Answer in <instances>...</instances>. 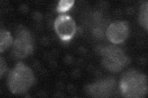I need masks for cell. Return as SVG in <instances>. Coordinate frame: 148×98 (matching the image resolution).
I'll return each instance as SVG.
<instances>
[{
	"label": "cell",
	"mask_w": 148,
	"mask_h": 98,
	"mask_svg": "<svg viewBox=\"0 0 148 98\" xmlns=\"http://www.w3.org/2000/svg\"><path fill=\"white\" fill-rule=\"evenodd\" d=\"M120 88L125 97H144L147 92V77L136 71L128 72L122 78Z\"/></svg>",
	"instance_id": "6da1fadb"
},
{
	"label": "cell",
	"mask_w": 148,
	"mask_h": 98,
	"mask_svg": "<svg viewBox=\"0 0 148 98\" xmlns=\"http://www.w3.org/2000/svg\"><path fill=\"white\" fill-rule=\"evenodd\" d=\"M34 82L31 69L22 63H18L9 73L8 86L14 94H23L29 89Z\"/></svg>",
	"instance_id": "7a4b0ae2"
},
{
	"label": "cell",
	"mask_w": 148,
	"mask_h": 98,
	"mask_svg": "<svg viewBox=\"0 0 148 98\" xmlns=\"http://www.w3.org/2000/svg\"><path fill=\"white\" fill-rule=\"evenodd\" d=\"M54 29L59 38L63 41H68L75 34L76 25L71 16L61 14L55 20Z\"/></svg>",
	"instance_id": "3957f363"
},
{
	"label": "cell",
	"mask_w": 148,
	"mask_h": 98,
	"mask_svg": "<svg viewBox=\"0 0 148 98\" xmlns=\"http://www.w3.org/2000/svg\"><path fill=\"white\" fill-rule=\"evenodd\" d=\"M105 66L113 71H119L126 64L127 58L122 50L115 47H108L103 50Z\"/></svg>",
	"instance_id": "277c9868"
},
{
	"label": "cell",
	"mask_w": 148,
	"mask_h": 98,
	"mask_svg": "<svg viewBox=\"0 0 148 98\" xmlns=\"http://www.w3.org/2000/svg\"><path fill=\"white\" fill-rule=\"evenodd\" d=\"M30 34L25 30H21L14 42L13 51L18 57H25L32 52V40Z\"/></svg>",
	"instance_id": "5b68a950"
},
{
	"label": "cell",
	"mask_w": 148,
	"mask_h": 98,
	"mask_svg": "<svg viewBox=\"0 0 148 98\" xmlns=\"http://www.w3.org/2000/svg\"><path fill=\"white\" fill-rule=\"evenodd\" d=\"M128 35V26L124 22L111 23L107 30L108 39L114 44L121 43Z\"/></svg>",
	"instance_id": "8992f818"
},
{
	"label": "cell",
	"mask_w": 148,
	"mask_h": 98,
	"mask_svg": "<svg viewBox=\"0 0 148 98\" xmlns=\"http://www.w3.org/2000/svg\"><path fill=\"white\" fill-rule=\"evenodd\" d=\"M108 83H109L103 82L92 85V87L90 89L92 94L93 95H97L98 96L101 95L104 96L105 94H107V93L109 91V90L110 88Z\"/></svg>",
	"instance_id": "52a82bcc"
},
{
	"label": "cell",
	"mask_w": 148,
	"mask_h": 98,
	"mask_svg": "<svg viewBox=\"0 0 148 98\" xmlns=\"http://www.w3.org/2000/svg\"><path fill=\"white\" fill-rule=\"evenodd\" d=\"M0 39H0V44H1L0 48H1V52H2L4 50L6 49L12 44V39L10 33L3 30H1Z\"/></svg>",
	"instance_id": "ba28073f"
},
{
	"label": "cell",
	"mask_w": 148,
	"mask_h": 98,
	"mask_svg": "<svg viewBox=\"0 0 148 98\" xmlns=\"http://www.w3.org/2000/svg\"><path fill=\"white\" fill-rule=\"evenodd\" d=\"M148 6L147 2H145L142 5L140 12V22L141 24L145 27V28L147 29V14H148Z\"/></svg>",
	"instance_id": "9c48e42d"
},
{
	"label": "cell",
	"mask_w": 148,
	"mask_h": 98,
	"mask_svg": "<svg viewBox=\"0 0 148 98\" xmlns=\"http://www.w3.org/2000/svg\"><path fill=\"white\" fill-rule=\"evenodd\" d=\"M74 3L73 1H66V0H62L59 2L57 7V10L59 12H64L68 11Z\"/></svg>",
	"instance_id": "30bf717a"
},
{
	"label": "cell",
	"mask_w": 148,
	"mask_h": 98,
	"mask_svg": "<svg viewBox=\"0 0 148 98\" xmlns=\"http://www.w3.org/2000/svg\"><path fill=\"white\" fill-rule=\"evenodd\" d=\"M4 71H6V66H5V64L4 63L3 58H1V76H2V75L3 74Z\"/></svg>",
	"instance_id": "8fae6325"
}]
</instances>
